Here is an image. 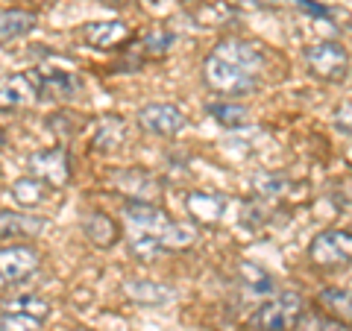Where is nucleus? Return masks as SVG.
Segmentation results:
<instances>
[{
  "label": "nucleus",
  "instance_id": "f8f14e48",
  "mask_svg": "<svg viewBox=\"0 0 352 331\" xmlns=\"http://www.w3.org/2000/svg\"><path fill=\"white\" fill-rule=\"evenodd\" d=\"M38 85H41V94L53 97V100H71L82 91V82L76 80L74 73L68 71H50V68H41L38 71Z\"/></svg>",
  "mask_w": 352,
  "mask_h": 331
},
{
  "label": "nucleus",
  "instance_id": "1a4fd4ad",
  "mask_svg": "<svg viewBox=\"0 0 352 331\" xmlns=\"http://www.w3.org/2000/svg\"><path fill=\"white\" fill-rule=\"evenodd\" d=\"M115 187L120 194H126L129 200H138V203H156L162 187L159 182L153 179V173L141 170V168H129V170H118L115 173Z\"/></svg>",
  "mask_w": 352,
  "mask_h": 331
},
{
  "label": "nucleus",
  "instance_id": "f257e3e1",
  "mask_svg": "<svg viewBox=\"0 0 352 331\" xmlns=\"http://www.w3.org/2000/svg\"><path fill=\"white\" fill-rule=\"evenodd\" d=\"M264 65H267V59L258 50V44L244 38H223L206 56L203 76L212 91L241 97L258 88L264 76Z\"/></svg>",
  "mask_w": 352,
  "mask_h": 331
},
{
  "label": "nucleus",
  "instance_id": "423d86ee",
  "mask_svg": "<svg viewBox=\"0 0 352 331\" xmlns=\"http://www.w3.org/2000/svg\"><path fill=\"white\" fill-rule=\"evenodd\" d=\"M38 270V252L32 247H3L0 249V288L3 284H21Z\"/></svg>",
  "mask_w": 352,
  "mask_h": 331
},
{
  "label": "nucleus",
  "instance_id": "9d476101",
  "mask_svg": "<svg viewBox=\"0 0 352 331\" xmlns=\"http://www.w3.org/2000/svg\"><path fill=\"white\" fill-rule=\"evenodd\" d=\"M82 38L91 44L94 50H112L129 38V27L124 21H91V24H85V30H82Z\"/></svg>",
  "mask_w": 352,
  "mask_h": 331
},
{
  "label": "nucleus",
  "instance_id": "2eb2a0df",
  "mask_svg": "<svg viewBox=\"0 0 352 331\" xmlns=\"http://www.w3.org/2000/svg\"><path fill=\"white\" fill-rule=\"evenodd\" d=\"M82 231H85V238L91 240L94 247H100V249H112L118 244V238H120L118 223L109 214H103V212H91V214H88L82 220Z\"/></svg>",
  "mask_w": 352,
  "mask_h": 331
},
{
  "label": "nucleus",
  "instance_id": "b1692460",
  "mask_svg": "<svg viewBox=\"0 0 352 331\" xmlns=\"http://www.w3.org/2000/svg\"><path fill=\"white\" fill-rule=\"evenodd\" d=\"M173 41H176V36L173 32H164V30H153L150 36L138 44L141 50H144V56H164L170 47H173Z\"/></svg>",
  "mask_w": 352,
  "mask_h": 331
},
{
  "label": "nucleus",
  "instance_id": "0eeeda50",
  "mask_svg": "<svg viewBox=\"0 0 352 331\" xmlns=\"http://www.w3.org/2000/svg\"><path fill=\"white\" fill-rule=\"evenodd\" d=\"M30 173L41 179L44 185L50 187H65L71 179V164H68V152L62 147L53 150H38L36 156L30 159Z\"/></svg>",
  "mask_w": 352,
  "mask_h": 331
},
{
  "label": "nucleus",
  "instance_id": "20e7f679",
  "mask_svg": "<svg viewBox=\"0 0 352 331\" xmlns=\"http://www.w3.org/2000/svg\"><path fill=\"white\" fill-rule=\"evenodd\" d=\"M308 255H311L317 267H344V264H352V235L340 229H329L311 240Z\"/></svg>",
  "mask_w": 352,
  "mask_h": 331
},
{
  "label": "nucleus",
  "instance_id": "f03ea898",
  "mask_svg": "<svg viewBox=\"0 0 352 331\" xmlns=\"http://www.w3.org/2000/svg\"><path fill=\"white\" fill-rule=\"evenodd\" d=\"M302 311L305 305L300 293H291V290L276 293L258 305V311L252 314V326L261 331H288V328H296Z\"/></svg>",
  "mask_w": 352,
  "mask_h": 331
},
{
  "label": "nucleus",
  "instance_id": "bb28decb",
  "mask_svg": "<svg viewBox=\"0 0 352 331\" xmlns=\"http://www.w3.org/2000/svg\"><path fill=\"white\" fill-rule=\"evenodd\" d=\"M302 319V317H300ZM296 331H349L344 323H338V319H323V317H305L300 328Z\"/></svg>",
  "mask_w": 352,
  "mask_h": 331
},
{
  "label": "nucleus",
  "instance_id": "c85d7f7f",
  "mask_svg": "<svg viewBox=\"0 0 352 331\" xmlns=\"http://www.w3.org/2000/svg\"><path fill=\"white\" fill-rule=\"evenodd\" d=\"M252 6H279V3H285V0H250Z\"/></svg>",
  "mask_w": 352,
  "mask_h": 331
},
{
  "label": "nucleus",
  "instance_id": "f3484780",
  "mask_svg": "<svg viewBox=\"0 0 352 331\" xmlns=\"http://www.w3.org/2000/svg\"><path fill=\"white\" fill-rule=\"evenodd\" d=\"M223 208H226V196L220 194H200V191L188 194V212L200 223H217L223 217Z\"/></svg>",
  "mask_w": 352,
  "mask_h": 331
},
{
  "label": "nucleus",
  "instance_id": "ddd939ff",
  "mask_svg": "<svg viewBox=\"0 0 352 331\" xmlns=\"http://www.w3.org/2000/svg\"><path fill=\"white\" fill-rule=\"evenodd\" d=\"M126 220L135 229L141 231H153V235H159L162 238V231L170 226V220L164 217V212L159 205H153V203H138V200H129L126 203Z\"/></svg>",
  "mask_w": 352,
  "mask_h": 331
},
{
  "label": "nucleus",
  "instance_id": "4468645a",
  "mask_svg": "<svg viewBox=\"0 0 352 331\" xmlns=\"http://www.w3.org/2000/svg\"><path fill=\"white\" fill-rule=\"evenodd\" d=\"M44 220L24 212H0V240L6 238H36L44 231Z\"/></svg>",
  "mask_w": 352,
  "mask_h": 331
},
{
  "label": "nucleus",
  "instance_id": "6ab92c4d",
  "mask_svg": "<svg viewBox=\"0 0 352 331\" xmlns=\"http://www.w3.org/2000/svg\"><path fill=\"white\" fill-rule=\"evenodd\" d=\"M129 249H132V255L141 258V261H153V258H159L162 252H168L159 235H153V231H141V229L132 231Z\"/></svg>",
  "mask_w": 352,
  "mask_h": 331
},
{
  "label": "nucleus",
  "instance_id": "aec40b11",
  "mask_svg": "<svg viewBox=\"0 0 352 331\" xmlns=\"http://www.w3.org/2000/svg\"><path fill=\"white\" fill-rule=\"evenodd\" d=\"M12 196L18 205H38L44 196H47V187H44L41 179H36V176H21V179L12 185Z\"/></svg>",
  "mask_w": 352,
  "mask_h": 331
},
{
  "label": "nucleus",
  "instance_id": "cd10ccee",
  "mask_svg": "<svg viewBox=\"0 0 352 331\" xmlns=\"http://www.w3.org/2000/svg\"><path fill=\"white\" fill-rule=\"evenodd\" d=\"M291 3H296V6H302L305 12H311V15H320V18H329V9L326 6H320V3H314V0H291Z\"/></svg>",
  "mask_w": 352,
  "mask_h": 331
},
{
  "label": "nucleus",
  "instance_id": "dca6fc26",
  "mask_svg": "<svg viewBox=\"0 0 352 331\" xmlns=\"http://www.w3.org/2000/svg\"><path fill=\"white\" fill-rule=\"evenodd\" d=\"M36 15L27 12V9H9V12H0V44H9L15 38H24L27 32L36 30Z\"/></svg>",
  "mask_w": 352,
  "mask_h": 331
},
{
  "label": "nucleus",
  "instance_id": "5701e85b",
  "mask_svg": "<svg viewBox=\"0 0 352 331\" xmlns=\"http://www.w3.org/2000/svg\"><path fill=\"white\" fill-rule=\"evenodd\" d=\"M194 229L191 226H182V223H170L168 229L162 231V244L164 249H182V247H191L194 244Z\"/></svg>",
  "mask_w": 352,
  "mask_h": 331
},
{
  "label": "nucleus",
  "instance_id": "c756f323",
  "mask_svg": "<svg viewBox=\"0 0 352 331\" xmlns=\"http://www.w3.org/2000/svg\"><path fill=\"white\" fill-rule=\"evenodd\" d=\"M6 144V135H3V132H0V147H3Z\"/></svg>",
  "mask_w": 352,
  "mask_h": 331
},
{
  "label": "nucleus",
  "instance_id": "393cba45",
  "mask_svg": "<svg viewBox=\"0 0 352 331\" xmlns=\"http://www.w3.org/2000/svg\"><path fill=\"white\" fill-rule=\"evenodd\" d=\"M38 326H41L38 317L21 314V311H6L0 317V331H38Z\"/></svg>",
  "mask_w": 352,
  "mask_h": 331
},
{
  "label": "nucleus",
  "instance_id": "4be33fe9",
  "mask_svg": "<svg viewBox=\"0 0 352 331\" xmlns=\"http://www.w3.org/2000/svg\"><path fill=\"white\" fill-rule=\"evenodd\" d=\"M320 302H323L332 314H338L340 319H352V293L329 288V290L320 293Z\"/></svg>",
  "mask_w": 352,
  "mask_h": 331
},
{
  "label": "nucleus",
  "instance_id": "39448f33",
  "mask_svg": "<svg viewBox=\"0 0 352 331\" xmlns=\"http://www.w3.org/2000/svg\"><path fill=\"white\" fill-rule=\"evenodd\" d=\"M185 115L170 103H147L138 112V126L147 132V135H162V138H173L185 129Z\"/></svg>",
  "mask_w": 352,
  "mask_h": 331
},
{
  "label": "nucleus",
  "instance_id": "7c9ffc66",
  "mask_svg": "<svg viewBox=\"0 0 352 331\" xmlns=\"http://www.w3.org/2000/svg\"><path fill=\"white\" fill-rule=\"evenodd\" d=\"M76 331H88V328H76Z\"/></svg>",
  "mask_w": 352,
  "mask_h": 331
},
{
  "label": "nucleus",
  "instance_id": "a211bd4d",
  "mask_svg": "<svg viewBox=\"0 0 352 331\" xmlns=\"http://www.w3.org/2000/svg\"><path fill=\"white\" fill-rule=\"evenodd\" d=\"M124 132H126V124L120 120L118 115H106L100 124H97V132H94V150L100 152H115L124 144Z\"/></svg>",
  "mask_w": 352,
  "mask_h": 331
},
{
  "label": "nucleus",
  "instance_id": "a878e982",
  "mask_svg": "<svg viewBox=\"0 0 352 331\" xmlns=\"http://www.w3.org/2000/svg\"><path fill=\"white\" fill-rule=\"evenodd\" d=\"M9 311H21V314H30V317L44 319V317L50 314V305L44 302V299H38V296H21V299L9 302Z\"/></svg>",
  "mask_w": 352,
  "mask_h": 331
},
{
  "label": "nucleus",
  "instance_id": "7ed1b4c3",
  "mask_svg": "<svg viewBox=\"0 0 352 331\" xmlns=\"http://www.w3.org/2000/svg\"><path fill=\"white\" fill-rule=\"evenodd\" d=\"M305 62H308V71L323 82L344 80L346 68H349V56L338 41H320V44H314V47H308Z\"/></svg>",
  "mask_w": 352,
  "mask_h": 331
},
{
  "label": "nucleus",
  "instance_id": "412c9836",
  "mask_svg": "<svg viewBox=\"0 0 352 331\" xmlns=\"http://www.w3.org/2000/svg\"><path fill=\"white\" fill-rule=\"evenodd\" d=\"M208 115H212L220 126L226 129H238V126H247V109L244 106H235V103H208Z\"/></svg>",
  "mask_w": 352,
  "mask_h": 331
},
{
  "label": "nucleus",
  "instance_id": "6e6552de",
  "mask_svg": "<svg viewBox=\"0 0 352 331\" xmlns=\"http://www.w3.org/2000/svg\"><path fill=\"white\" fill-rule=\"evenodd\" d=\"M41 94L38 85V71H24V73H6L0 76V109H18L32 103Z\"/></svg>",
  "mask_w": 352,
  "mask_h": 331
},
{
  "label": "nucleus",
  "instance_id": "9b49d317",
  "mask_svg": "<svg viewBox=\"0 0 352 331\" xmlns=\"http://www.w3.org/2000/svg\"><path fill=\"white\" fill-rule=\"evenodd\" d=\"M124 293L129 296L132 302L138 305H153V308H162V305H170L176 299V290L170 284H162V282H150V279H132L124 284Z\"/></svg>",
  "mask_w": 352,
  "mask_h": 331
}]
</instances>
